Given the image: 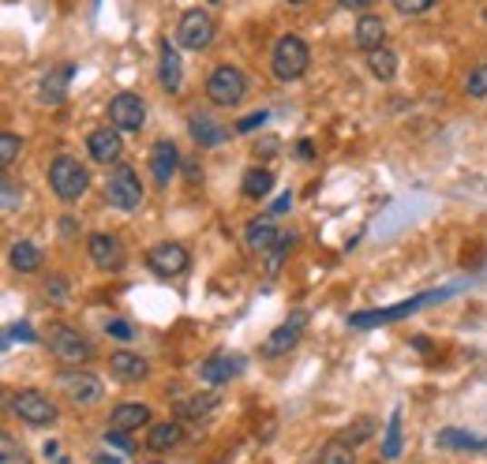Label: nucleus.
<instances>
[{"label":"nucleus","instance_id":"1","mask_svg":"<svg viewBox=\"0 0 487 464\" xmlns=\"http://www.w3.org/2000/svg\"><path fill=\"white\" fill-rule=\"evenodd\" d=\"M446 296H453V289H435V292H420L405 303H393V307H375V311H356L349 315V330H375V326H386V322H398V319H409L416 311L432 303H442Z\"/></svg>","mask_w":487,"mask_h":464},{"label":"nucleus","instance_id":"2","mask_svg":"<svg viewBox=\"0 0 487 464\" xmlns=\"http://www.w3.org/2000/svg\"><path fill=\"white\" fill-rule=\"evenodd\" d=\"M270 68H273V75H278L282 83H296L300 75H308V68H312L308 42L296 38V35L278 38V42H273V53H270Z\"/></svg>","mask_w":487,"mask_h":464},{"label":"nucleus","instance_id":"3","mask_svg":"<svg viewBox=\"0 0 487 464\" xmlns=\"http://www.w3.org/2000/svg\"><path fill=\"white\" fill-rule=\"evenodd\" d=\"M49 188L60 202H75L90 188V173H86V165H79L72 158V153H60V158H53V165H49Z\"/></svg>","mask_w":487,"mask_h":464},{"label":"nucleus","instance_id":"4","mask_svg":"<svg viewBox=\"0 0 487 464\" xmlns=\"http://www.w3.org/2000/svg\"><path fill=\"white\" fill-rule=\"evenodd\" d=\"M206 98L222 105V109H236L244 98H248V75L233 64H222L206 75Z\"/></svg>","mask_w":487,"mask_h":464},{"label":"nucleus","instance_id":"5","mask_svg":"<svg viewBox=\"0 0 487 464\" xmlns=\"http://www.w3.org/2000/svg\"><path fill=\"white\" fill-rule=\"evenodd\" d=\"M105 199L120 213H135L143 206V180L132 165H116L105 180Z\"/></svg>","mask_w":487,"mask_h":464},{"label":"nucleus","instance_id":"6","mask_svg":"<svg viewBox=\"0 0 487 464\" xmlns=\"http://www.w3.org/2000/svg\"><path fill=\"white\" fill-rule=\"evenodd\" d=\"M56 386L65 390V397L72 400V405H79V409L98 405V400L105 397L102 379L94 375V370H83V367H65V370L56 375Z\"/></svg>","mask_w":487,"mask_h":464},{"label":"nucleus","instance_id":"7","mask_svg":"<svg viewBox=\"0 0 487 464\" xmlns=\"http://www.w3.org/2000/svg\"><path fill=\"white\" fill-rule=\"evenodd\" d=\"M45 345H49V352L60 363H65V367H83L90 360V341H86V337H79V330H72L65 322H53L49 326Z\"/></svg>","mask_w":487,"mask_h":464},{"label":"nucleus","instance_id":"8","mask_svg":"<svg viewBox=\"0 0 487 464\" xmlns=\"http://www.w3.org/2000/svg\"><path fill=\"white\" fill-rule=\"evenodd\" d=\"M12 412L30 427H53L60 420L56 400L49 393H42V390H19L12 397Z\"/></svg>","mask_w":487,"mask_h":464},{"label":"nucleus","instance_id":"9","mask_svg":"<svg viewBox=\"0 0 487 464\" xmlns=\"http://www.w3.org/2000/svg\"><path fill=\"white\" fill-rule=\"evenodd\" d=\"M308 322H312V315L303 311V307H296V311H289V319L273 330L266 341H263V360H278V356H285V352H293L296 345H300V337H303V330H308Z\"/></svg>","mask_w":487,"mask_h":464},{"label":"nucleus","instance_id":"10","mask_svg":"<svg viewBox=\"0 0 487 464\" xmlns=\"http://www.w3.org/2000/svg\"><path fill=\"white\" fill-rule=\"evenodd\" d=\"M210 42H214V19H210V12L188 8L176 23V45L203 53V49H210Z\"/></svg>","mask_w":487,"mask_h":464},{"label":"nucleus","instance_id":"11","mask_svg":"<svg viewBox=\"0 0 487 464\" xmlns=\"http://www.w3.org/2000/svg\"><path fill=\"white\" fill-rule=\"evenodd\" d=\"M146 266L154 270L158 277H180L188 266H192V255H188V247L184 243H176V240H162L154 243L146 252Z\"/></svg>","mask_w":487,"mask_h":464},{"label":"nucleus","instance_id":"12","mask_svg":"<svg viewBox=\"0 0 487 464\" xmlns=\"http://www.w3.org/2000/svg\"><path fill=\"white\" fill-rule=\"evenodd\" d=\"M244 367H248V360H244L240 352H214L199 363V379L206 386H229L233 379L244 375Z\"/></svg>","mask_w":487,"mask_h":464},{"label":"nucleus","instance_id":"13","mask_svg":"<svg viewBox=\"0 0 487 464\" xmlns=\"http://www.w3.org/2000/svg\"><path fill=\"white\" fill-rule=\"evenodd\" d=\"M109 123L116 132H139L143 123H146V102L139 98V94H116L113 102H109Z\"/></svg>","mask_w":487,"mask_h":464},{"label":"nucleus","instance_id":"14","mask_svg":"<svg viewBox=\"0 0 487 464\" xmlns=\"http://www.w3.org/2000/svg\"><path fill=\"white\" fill-rule=\"evenodd\" d=\"M180 162H184V158H180V150H176L173 139H158L154 143V150H150V176H154L158 188H169V180H176Z\"/></svg>","mask_w":487,"mask_h":464},{"label":"nucleus","instance_id":"15","mask_svg":"<svg viewBox=\"0 0 487 464\" xmlns=\"http://www.w3.org/2000/svg\"><path fill=\"white\" fill-rule=\"evenodd\" d=\"M86 255L98 270H120L124 266V243H120L113 232H94L86 240Z\"/></svg>","mask_w":487,"mask_h":464},{"label":"nucleus","instance_id":"16","mask_svg":"<svg viewBox=\"0 0 487 464\" xmlns=\"http://www.w3.org/2000/svg\"><path fill=\"white\" fill-rule=\"evenodd\" d=\"M120 150H124V143H120V132L113 128V123H105V128H94V132L86 135V153H90V162H98V165L120 162Z\"/></svg>","mask_w":487,"mask_h":464},{"label":"nucleus","instance_id":"17","mask_svg":"<svg viewBox=\"0 0 487 464\" xmlns=\"http://www.w3.org/2000/svg\"><path fill=\"white\" fill-rule=\"evenodd\" d=\"M158 83L169 94H180V86H184V60H180V53L169 38L158 42Z\"/></svg>","mask_w":487,"mask_h":464},{"label":"nucleus","instance_id":"18","mask_svg":"<svg viewBox=\"0 0 487 464\" xmlns=\"http://www.w3.org/2000/svg\"><path fill=\"white\" fill-rule=\"evenodd\" d=\"M75 64L72 60H65V64H53L49 72H45V79H42V86H38V98L45 102V105H60L68 98V86H72V79H75Z\"/></svg>","mask_w":487,"mask_h":464},{"label":"nucleus","instance_id":"19","mask_svg":"<svg viewBox=\"0 0 487 464\" xmlns=\"http://www.w3.org/2000/svg\"><path fill=\"white\" fill-rule=\"evenodd\" d=\"M282 240L278 225H273V213H266V218H252L248 229H244V243H248V252H273Z\"/></svg>","mask_w":487,"mask_h":464},{"label":"nucleus","instance_id":"20","mask_svg":"<svg viewBox=\"0 0 487 464\" xmlns=\"http://www.w3.org/2000/svg\"><path fill=\"white\" fill-rule=\"evenodd\" d=\"M188 132H192V139L203 146V150H210V146H222L225 139H229V128L222 120H214L210 113H192V120H188Z\"/></svg>","mask_w":487,"mask_h":464},{"label":"nucleus","instance_id":"21","mask_svg":"<svg viewBox=\"0 0 487 464\" xmlns=\"http://www.w3.org/2000/svg\"><path fill=\"white\" fill-rule=\"evenodd\" d=\"M353 42H356V49H363V53H372V49L386 45V23H383V15H372V12H363V15L356 19Z\"/></svg>","mask_w":487,"mask_h":464},{"label":"nucleus","instance_id":"22","mask_svg":"<svg viewBox=\"0 0 487 464\" xmlns=\"http://www.w3.org/2000/svg\"><path fill=\"white\" fill-rule=\"evenodd\" d=\"M439 449H450V453H487V439L483 435H472V430L442 427L439 430Z\"/></svg>","mask_w":487,"mask_h":464},{"label":"nucleus","instance_id":"23","mask_svg":"<svg viewBox=\"0 0 487 464\" xmlns=\"http://www.w3.org/2000/svg\"><path fill=\"white\" fill-rule=\"evenodd\" d=\"M109 370L120 382H143L150 375V363L139 352H113L109 356Z\"/></svg>","mask_w":487,"mask_h":464},{"label":"nucleus","instance_id":"24","mask_svg":"<svg viewBox=\"0 0 487 464\" xmlns=\"http://www.w3.org/2000/svg\"><path fill=\"white\" fill-rule=\"evenodd\" d=\"M180 439H184V427H180V420H158V423L146 427V449H154V453L173 449Z\"/></svg>","mask_w":487,"mask_h":464},{"label":"nucleus","instance_id":"25","mask_svg":"<svg viewBox=\"0 0 487 464\" xmlns=\"http://www.w3.org/2000/svg\"><path fill=\"white\" fill-rule=\"evenodd\" d=\"M109 423H113V427H124V430H139V427H150V423H154V412H150L146 405H139V400H124V405L113 409Z\"/></svg>","mask_w":487,"mask_h":464},{"label":"nucleus","instance_id":"26","mask_svg":"<svg viewBox=\"0 0 487 464\" xmlns=\"http://www.w3.org/2000/svg\"><path fill=\"white\" fill-rule=\"evenodd\" d=\"M218 405H222V393H218V390H199L195 397L180 400L176 412H180V420H206Z\"/></svg>","mask_w":487,"mask_h":464},{"label":"nucleus","instance_id":"27","mask_svg":"<svg viewBox=\"0 0 487 464\" xmlns=\"http://www.w3.org/2000/svg\"><path fill=\"white\" fill-rule=\"evenodd\" d=\"M8 262H12V270H19V273H38V270H42V247H35L30 240H15Z\"/></svg>","mask_w":487,"mask_h":464},{"label":"nucleus","instance_id":"28","mask_svg":"<svg viewBox=\"0 0 487 464\" xmlns=\"http://www.w3.org/2000/svg\"><path fill=\"white\" fill-rule=\"evenodd\" d=\"M240 192L248 195V199H266V195L273 192V173H270V169H263V165H252L248 173H244Z\"/></svg>","mask_w":487,"mask_h":464},{"label":"nucleus","instance_id":"29","mask_svg":"<svg viewBox=\"0 0 487 464\" xmlns=\"http://www.w3.org/2000/svg\"><path fill=\"white\" fill-rule=\"evenodd\" d=\"M368 72H372L375 79L390 83L393 75H398V53H393L390 45H379V49H372V53H368Z\"/></svg>","mask_w":487,"mask_h":464},{"label":"nucleus","instance_id":"30","mask_svg":"<svg viewBox=\"0 0 487 464\" xmlns=\"http://www.w3.org/2000/svg\"><path fill=\"white\" fill-rule=\"evenodd\" d=\"M379 453H383V460H398V457H402V409H393V412H390Z\"/></svg>","mask_w":487,"mask_h":464},{"label":"nucleus","instance_id":"31","mask_svg":"<svg viewBox=\"0 0 487 464\" xmlns=\"http://www.w3.org/2000/svg\"><path fill=\"white\" fill-rule=\"evenodd\" d=\"M356 460V446H349L342 435L330 439L323 449H319V464H353Z\"/></svg>","mask_w":487,"mask_h":464},{"label":"nucleus","instance_id":"32","mask_svg":"<svg viewBox=\"0 0 487 464\" xmlns=\"http://www.w3.org/2000/svg\"><path fill=\"white\" fill-rule=\"evenodd\" d=\"M372 435H375V420H372V416H360L353 427H345V430H342V439H345L349 446H360V442H368Z\"/></svg>","mask_w":487,"mask_h":464},{"label":"nucleus","instance_id":"33","mask_svg":"<svg viewBox=\"0 0 487 464\" xmlns=\"http://www.w3.org/2000/svg\"><path fill=\"white\" fill-rule=\"evenodd\" d=\"M102 442L109 446V449H116V453H132L135 449V442H132V430H124V427H105V435H102Z\"/></svg>","mask_w":487,"mask_h":464},{"label":"nucleus","instance_id":"34","mask_svg":"<svg viewBox=\"0 0 487 464\" xmlns=\"http://www.w3.org/2000/svg\"><path fill=\"white\" fill-rule=\"evenodd\" d=\"M465 94H469V98H487V60H480V64L469 72Z\"/></svg>","mask_w":487,"mask_h":464},{"label":"nucleus","instance_id":"35","mask_svg":"<svg viewBox=\"0 0 487 464\" xmlns=\"http://www.w3.org/2000/svg\"><path fill=\"white\" fill-rule=\"evenodd\" d=\"M0 464H26V453L12 435H0Z\"/></svg>","mask_w":487,"mask_h":464},{"label":"nucleus","instance_id":"36","mask_svg":"<svg viewBox=\"0 0 487 464\" xmlns=\"http://www.w3.org/2000/svg\"><path fill=\"white\" fill-rule=\"evenodd\" d=\"M19 150H23V139H19V135H12V132L0 135V162H5V169L19 158Z\"/></svg>","mask_w":487,"mask_h":464},{"label":"nucleus","instance_id":"37","mask_svg":"<svg viewBox=\"0 0 487 464\" xmlns=\"http://www.w3.org/2000/svg\"><path fill=\"white\" fill-rule=\"evenodd\" d=\"M393 8L402 15H423V12L435 8V0H393Z\"/></svg>","mask_w":487,"mask_h":464},{"label":"nucleus","instance_id":"38","mask_svg":"<svg viewBox=\"0 0 487 464\" xmlns=\"http://www.w3.org/2000/svg\"><path fill=\"white\" fill-rule=\"evenodd\" d=\"M45 296L53 303H68V281H65V277H49V281H45Z\"/></svg>","mask_w":487,"mask_h":464},{"label":"nucleus","instance_id":"39","mask_svg":"<svg viewBox=\"0 0 487 464\" xmlns=\"http://www.w3.org/2000/svg\"><path fill=\"white\" fill-rule=\"evenodd\" d=\"M105 333L116 337V341H132V337H135L132 322H124V319H109V322H105Z\"/></svg>","mask_w":487,"mask_h":464},{"label":"nucleus","instance_id":"40","mask_svg":"<svg viewBox=\"0 0 487 464\" xmlns=\"http://www.w3.org/2000/svg\"><path fill=\"white\" fill-rule=\"evenodd\" d=\"M270 120V113L266 109H259V113H248V116H244L240 123H236V132L240 135H248V132H255V128H263V123Z\"/></svg>","mask_w":487,"mask_h":464},{"label":"nucleus","instance_id":"41","mask_svg":"<svg viewBox=\"0 0 487 464\" xmlns=\"http://www.w3.org/2000/svg\"><path fill=\"white\" fill-rule=\"evenodd\" d=\"M180 173H184L188 183H199L203 180V162L199 158H184V162H180Z\"/></svg>","mask_w":487,"mask_h":464},{"label":"nucleus","instance_id":"42","mask_svg":"<svg viewBox=\"0 0 487 464\" xmlns=\"http://www.w3.org/2000/svg\"><path fill=\"white\" fill-rule=\"evenodd\" d=\"M8 341H38V333L26 322H15V326H8Z\"/></svg>","mask_w":487,"mask_h":464},{"label":"nucleus","instance_id":"43","mask_svg":"<svg viewBox=\"0 0 487 464\" xmlns=\"http://www.w3.org/2000/svg\"><path fill=\"white\" fill-rule=\"evenodd\" d=\"M0 188H5V213H12V210H15V202H19L15 180H12V176H5V180H0Z\"/></svg>","mask_w":487,"mask_h":464},{"label":"nucleus","instance_id":"44","mask_svg":"<svg viewBox=\"0 0 487 464\" xmlns=\"http://www.w3.org/2000/svg\"><path fill=\"white\" fill-rule=\"evenodd\" d=\"M289 206H293V195L285 192V195H278V199H273V206H270V213H273V218H282V213H289Z\"/></svg>","mask_w":487,"mask_h":464},{"label":"nucleus","instance_id":"45","mask_svg":"<svg viewBox=\"0 0 487 464\" xmlns=\"http://www.w3.org/2000/svg\"><path fill=\"white\" fill-rule=\"evenodd\" d=\"M342 8H349V12H368V8H375L379 0H338Z\"/></svg>","mask_w":487,"mask_h":464},{"label":"nucleus","instance_id":"46","mask_svg":"<svg viewBox=\"0 0 487 464\" xmlns=\"http://www.w3.org/2000/svg\"><path fill=\"white\" fill-rule=\"evenodd\" d=\"M296 158H300V162H312V158H315L312 139H300V143H296Z\"/></svg>","mask_w":487,"mask_h":464},{"label":"nucleus","instance_id":"47","mask_svg":"<svg viewBox=\"0 0 487 464\" xmlns=\"http://www.w3.org/2000/svg\"><path fill=\"white\" fill-rule=\"evenodd\" d=\"M42 453H45V460H60V442H45Z\"/></svg>","mask_w":487,"mask_h":464},{"label":"nucleus","instance_id":"48","mask_svg":"<svg viewBox=\"0 0 487 464\" xmlns=\"http://www.w3.org/2000/svg\"><path fill=\"white\" fill-rule=\"evenodd\" d=\"M94 464H120V457H109V453H94Z\"/></svg>","mask_w":487,"mask_h":464},{"label":"nucleus","instance_id":"49","mask_svg":"<svg viewBox=\"0 0 487 464\" xmlns=\"http://www.w3.org/2000/svg\"><path fill=\"white\" fill-rule=\"evenodd\" d=\"M285 5H296L300 8V5H308V0H285Z\"/></svg>","mask_w":487,"mask_h":464},{"label":"nucleus","instance_id":"50","mask_svg":"<svg viewBox=\"0 0 487 464\" xmlns=\"http://www.w3.org/2000/svg\"><path fill=\"white\" fill-rule=\"evenodd\" d=\"M210 5H222V0H210Z\"/></svg>","mask_w":487,"mask_h":464},{"label":"nucleus","instance_id":"51","mask_svg":"<svg viewBox=\"0 0 487 464\" xmlns=\"http://www.w3.org/2000/svg\"><path fill=\"white\" fill-rule=\"evenodd\" d=\"M483 26H487V12H483Z\"/></svg>","mask_w":487,"mask_h":464},{"label":"nucleus","instance_id":"52","mask_svg":"<svg viewBox=\"0 0 487 464\" xmlns=\"http://www.w3.org/2000/svg\"><path fill=\"white\" fill-rule=\"evenodd\" d=\"M154 464H158V460H154Z\"/></svg>","mask_w":487,"mask_h":464}]
</instances>
